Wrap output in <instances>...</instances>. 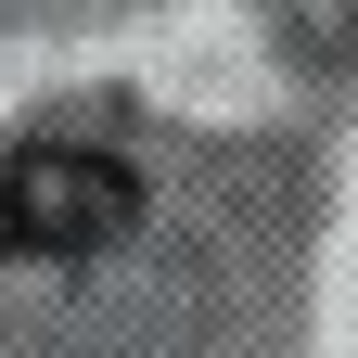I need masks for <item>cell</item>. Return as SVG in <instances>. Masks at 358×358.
<instances>
[{
	"label": "cell",
	"mask_w": 358,
	"mask_h": 358,
	"mask_svg": "<svg viewBox=\"0 0 358 358\" xmlns=\"http://www.w3.org/2000/svg\"><path fill=\"white\" fill-rule=\"evenodd\" d=\"M128 217H141V179H128L115 154H90V141H26L13 166H0V243L13 256H103Z\"/></svg>",
	"instance_id": "obj_1"
}]
</instances>
